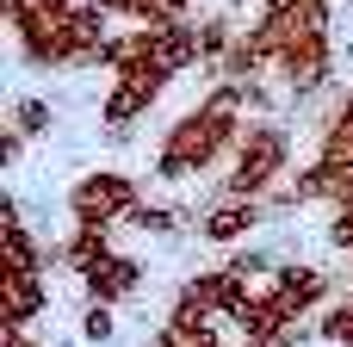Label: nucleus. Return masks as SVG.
<instances>
[{"instance_id":"obj_13","label":"nucleus","mask_w":353,"mask_h":347,"mask_svg":"<svg viewBox=\"0 0 353 347\" xmlns=\"http://www.w3.org/2000/svg\"><path fill=\"white\" fill-rule=\"evenodd\" d=\"M81 335H87V341H112V335H118L112 304H99V298H93V304H87V317H81Z\"/></svg>"},{"instance_id":"obj_6","label":"nucleus","mask_w":353,"mask_h":347,"mask_svg":"<svg viewBox=\"0 0 353 347\" xmlns=\"http://www.w3.org/2000/svg\"><path fill=\"white\" fill-rule=\"evenodd\" d=\"M261 217H267V199H236V192H223L217 205H205L199 236H205V242H242V236H254Z\"/></svg>"},{"instance_id":"obj_14","label":"nucleus","mask_w":353,"mask_h":347,"mask_svg":"<svg viewBox=\"0 0 353 347\" xmlns=\"http://www.w3.org/2000/svg\"><path fill=\"white\" fill-rule=\"evenodd\" d=\"M6 347H37V341H31L25 329H6Z\"/></svg>"},{"instance_id":"obj_10","label":"nucleus","mask_w":353,"mask_h":347,"mask_svg":"<svg viewBox=\"0 0 353 347\" xmlns=\"http://www.w3.org/2000/svg\"><path fill=\"white\" fill-rule=\"evenodd\" d=\"M50 124H56L50 99H19V106H12V137H25V143H31V137H43Z\"/></svg>"},{"instance_id":"obj_12","label":"nucleus","mask_w":353,"mask_h":347,"mask_svg":"<svg viewBox=\"0 0 353 347\" xmlns=\"http://www.w3.org/2000/svg\"><path fill=\"white\" fill-rule=\"evenodd\" d=\"M329 242H335L341 255H353V192L329 205Z\"/></svg>"},{"instance_id":"obj_4","label":"nucleus","mask_w":353,"mask_h":347,"mask_svg":"<svg viewBox=\"0 0 353 347\" xmlns=\"http://www.w3.org/2000/svg\"><path fill=\"white\" fill-rule=\"evenodd\" d=\"M137 205H143V192H137V180L118 174V168H93V174H81L74 192H68V217H74V224H105V230H118Z\"/></svg>"},{"instance_id":"obj_1","label":"nucleus","mask_w":353,"mask_h":347,"mask_svg":"<svg viewBox=\"0 0 353 347\" xmlns=\"http://www.w3.org/2000/svg\"><path fill=\"white\" fill-rule=\"evenodd\" d=\"M242 112H248V106H242V87H236V81H217L192 112H180V118L168 124V137H161V149H155V180L186 186V180H199L211 161H223V155L242 143V130H248Z\"/></svg>"},{"instance_id":"obj_2","label":"nucleus","mask_w":353,"mask_h":347,"mask_svg":"<svg viewBox=\"0 0 353 347\" xmlns=\"http://www.w3.org/2000/svg\"><path fill=\"white\" fill-rule=\"evenodd\" d=\"M292 180V130L279 118H254L242 130V143L230 149V174H223V192L236 199H267L273 186Z\"/></svg>"},{"instance_id":"obj_8","label":"nucleus","mask_w":353,"mask_h":347,"mask_svg":"<svg viewBox=\"0 0 353 347\" xmlns=\"http://www.w3.org/2000/svg\"><path fill=\"white\" fill-rule=\"evenodd\" d=\"M149 347H223L217 317H192V310H168V323L149 335Z\"/></svg>"},{"instance_id":"obj_7","label":"nucleus","mask_w":353,"mask_h":347,"mask_svg":"<svg viewBox=\"0 0 353 347\" xmlns=\"http://www.w3.org/2000/svg\"><path fill=\"white\" fill-rule=\"evenodd\" d=\"M0 298H6V329H31L37 317H43V304H50V286H43V273H0Z\"/></svg>"},{"instance_id":"obj_3","label":"nucleus","mask_w":353,"mask_h":347,"mask_svg":"<svg viewBox=\"0 0 353 347\" xmlns=\"http://www.w3.org/2000/svg\"><path fill=\"white\" fill-rule=\"evenodd\" d=\"M168 68L161 62H130V68H118L112 75V93H105V106H99V124L112 130V137H130L137 130V118L168 93Z\"/></svg>"},{"instance_id":"obj_9","label":"nucleus","mask_w":353,"mask_h":347,"mask_svg":"<svg viewBox=\"0 0 353 347\" xmlns=\"http://www.w3.org/2000/svg\"><path fill=\"white\" fill-rule=\"evenodd\" d=\"M316 341H323V347H353V292H347V298H335V304L316 317Z\"/></svg>"},{"instance_id":"obj_5","label":"nucleus","mask_w":353,"mask_h":347,"mask_svg":"<svg viewBox=\"0 0 353 347\" xmlns=\"http://www.w3.org/2000/svg\"><path fill=\"white\" fill-rule=\"evenodd\" d=\"M81 286H87V298H99V304H124V298L143 292V261L105 248V255H93V261L81 267Z\"/></svg>"},{"instance_id":"obj_11","label":"nucleus","mask_w":353,"mask_h":347,"mask_svg":"<svg viewBox=\"0 0 353 347\" xmlns=\"http://www.w3.org/2000/svg\"><path fill=\"white\" fill-rule=\"evenodd\" d=\"M130 224H137L143 236H174V230H180V211H168V205H137Z\"/></svg>"}]
</instances>
